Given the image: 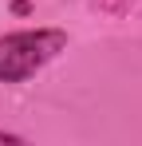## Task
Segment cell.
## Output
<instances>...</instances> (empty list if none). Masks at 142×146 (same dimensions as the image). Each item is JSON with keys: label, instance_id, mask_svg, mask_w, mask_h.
Here are the masks:
<instances>
[{"label": "cell", "instance_id": "cell-1", "mask_svg": "<svg viewBox=\"0 0 142 146\" xmlns=\"http://www.w3.org/2000/svg\"><path fill=\"white\" fill-rule=\"evenodd\" d=\"M67 48V32L59 28H36V32H12L0 40V83H24L44 63H51Z\"/></svg>", "mask_w": 142, "mask_h": 146}]
</instances>
